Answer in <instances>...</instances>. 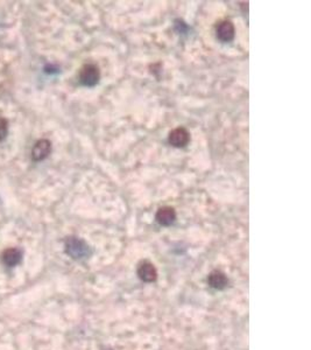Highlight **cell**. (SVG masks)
<instances>
[{
    "label": "cell",
    "instance_id": "4",
    "mask_svg": "<svg viewBox=\"0 0 311 350\" xmlns=\"http://www.w3.org/2000/svg\"><path fill=\"white\" fill-rule=\"evenodd\" d=\"M216 34L217 38L223 42H230L234 39L235 29L233 23L230 20H224V21L219 22L217 28H216Z\"/></svg>",
    "mask_w": 311,
    "mask_h": 350
},
{
    "label": "cell",
    "instance_id": "1",
    "mask_svg": "<svg viewBox=\"0 0 311 350\" xmlns=\"http://www.w3.org/2000/svg\"><path fill=\"white\" fill-rule=\"evenodd\" d=\"M66 252L74 259H85L91 255L87 243L77 237H69L66 242Z\"/></svg>",
    "mask_w": 311,
    "mask_h": 350
},
{
    "label": "cell",
    "instance_id": "9",
    "mask_svg": "<svg viewBox=\"0 0 311 350\" xmlns=\"http://www.w3.org/2000/svg\"><path fill=\"white\" fill-rule=\"evenodd\" d=\"M21 251L18 250V249L15 248H11L7 249V250H5L2 252L1 255V259L2 262L6 265V266L8 267H13L15 266V265H18L20 261H21Z\"/></svg>",
    "mask_w": 311,
    "mask_h": 350
},
{
    "label": "cell",
    "instance_id": "10",
    "mask_svg": "<svg viewBox=\"0 0 311 350\" xmlns=\"http://www.w3.org/2000/svg\"><path fill=\"white\" fill-rule=\"evenodd\" d=\"M8 133V122L5 118H0V140H4Z\"/></svg>",
    "mask_w": 311,
    "mask_h": 350
},
{
    "label": "cell",
    "instance_id": "6",
    "mask_svg": "<svg viewBox=\"0 0 311 350\" xmlns=\"http://www.w3.org/2000/svg\"><path fill=\"white\" fill-rule=\"evenodd\" d=\"M138 275L143 281L153 282L157 278V271L152 262H144L138 267Z\"/></svg>",
    "mask_w": 311,
    "mask_h": 350
},
{
    "label": "cell",
    "instance_id": "3",
    "mask_svg": "<svg viewBox=\"0 0 311 350\" xmlns=\"http://www.w3.org/2000/svg\"><path fill=\"white\" fill-rule=\"evenodd\" d=\"M189 140H190V133H189L188 130L184 129V127L174 129L169 133L168 137L169 144L174 147H178V149L187 146Z\"/></svg>",
    "mask_w": 311,
    "mask_h": 350
},
{
    "label": "cell",
    "instance_id": "8",
    "mask_svg": "<svg viewBox=\"0 0 311 350\" xmlns=\"http://www.w3.org/2000/svg\"><path fill=\"white\" fill-rule=\"evenodd\" d=\"M208 284L215 289H224L229 284V279L222 271H214L209 274Z\"/></svg>",
    "mask_w": 311,
    "mask_h": 350
},
{
    "label": "cell",
    "instance_id": "5",
    "mask_svg": "<svg viewBox=\"0 0 311 350\" xmlns=\"http://www.w3.org/2000/svg\"><path fill=\"white\" fill-rule=\"evenodd\" d=\"M52 152V143L47 139H41L34 145L32 151V158L34 161L45 160Z\"/></svg>",
    "mask_w": 311,
    "mask_h": 350
},
{
    "label": "cell",
    "instance_id": "2",
    "mask_svg": "<svg viewBox=\"0 0 311 350\" xmlns=\"http://www.w3.org/2000/svg\"><path fill=\"white\" fill-rule=\"evenodd\" d=\"M100 73L97 66L85 65L79 72V82L85 87H94L99 82Z\"/></svg>",
    "mask_w": 311,
    "mask_h": 350
},
{
    "label": "cell",
    "instance_id": "7",
    "mask_svg": "<svg viewBox=\"0 0 311 350\" xmlns=\"http://www.w3.org/2000/svg\"><path fill=\"white\" fill-rule=\"evenodd\" d=\"M155 218H156L158 224L169 227L176 221V211L171 207H162L157 210Z\"/></svg>",
    "mask_w": 311,
    "mask_h": 350
}]
</instances>
